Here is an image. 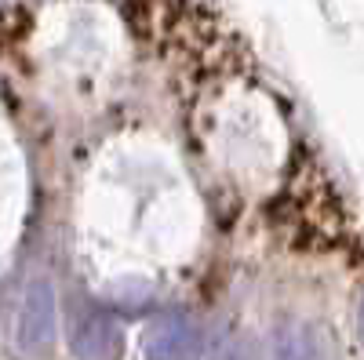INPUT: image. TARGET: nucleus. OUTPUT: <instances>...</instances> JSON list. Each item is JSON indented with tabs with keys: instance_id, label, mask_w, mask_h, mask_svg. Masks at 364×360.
<instances>
[{
	"instance_id": "39448f33",
	"label": "nucleus",
	"mask_w": 364,
	"mask_h": 360,
	"mask_svg": "<svg viewBox=\"0 0 364 360\" xmlns=\"http://www.w3.org/2000/svg\"><path fill=\"white\" fill-rule=\"evenodd\" d=\"M277 360H306V356H302L299 342H291V339H288V342L281 346V356H277Z\"/></svg>"
},
{
	"instance_id": "20e7f679",
	"label": "nucleus",
	"mask_w": 364,
	"mask_h": 360,
	"mask_svg": "<svg viewBox=\"0 0 364 360\" xmlns=\"http://www.w3.org/2000/svg\"><path fill=\"white\" fill-rule=\"evenodd\" d=\"M26 193H29V171H26V153L18 146L15 128L8 116L0 113V251H4L26 215Z\"/></svg>"
},
{
	"instance_id": "7ed1b4c3",
	"label": "nucleus",
	"mask_w": 364,
	"mask_h": 360,
	"mask_svg": "<svg viewBox=\"0 0 364 360\" xmlns=\"http://www.w3.org/2000/svg\"><path fill=\"white\" fill-rule=\"evenodd\" d=\"M190 138L204 171L226 190H277L291 157L281 106L248 77H230L193 102Z\"/></svg>"
},
{
	"instance_id": "f03ea898",
	"label": "nucleus",
	"mask_w": 364,
	"mask_h": 360,
	"mask_svg": "<svg viewBox=\"0 0 364 360\" xmlns=\"http://www.w3.org/2000/svg\"><path fill=\"white\" fill-rule=\"evenodd\" d=\"M22 55L41 95L73 113L113 99L128 77V29L102 0H55L26 26Z\"/></svg>"
},
{
	"instance_id": "f257e3e1",
	"label": "nucleus",
	"mask_w": 364,
	"mask_h": 360,
	"mask_svg": "<svg viewBox=\"0 0 364 360\" xmlns=\"http://www.w3.org/2000/svg\"><path fill=\"white\" fill-rule=\"evenodd\" d=\"M80 229L99 251H175L197 233L193 178L154 131L113 135L80 175Z\"/></svg>"
}]
</instances>
